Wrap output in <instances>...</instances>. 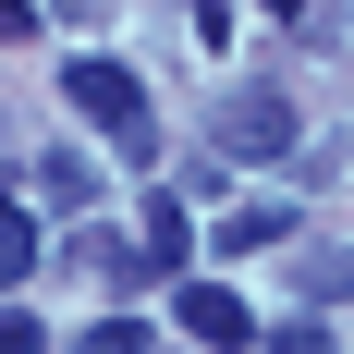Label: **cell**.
<instances>
[{
	"instance_id": "cell-3",
	"label": "cell",
	"mask_w": 354,
	"mask_h": 354,
	"mask_svg": "<svg viewBox=\"0 0 354 354\" xmlns=\"http://www.w3.org/2000/svg\"><path fill=\"white\" fill-rule=\"evenodd\" d=\"M171 318L196 330V342H257V318H245V293H220V281H183V293H171Z\"/></svg>"
},
{
	"instance_id": "cell-4",
	"label": "cell",
	"mask_w": 354,
	"mask_h": 354,
	"mask_svg": "<svg viewBox=\"0 0 354 354\" xmlns=\"http://www.w3.org/2000/svg\"><path fill=\"white\" fill-rule=\"evenodd\" d=\"M269 245H293V208H281V196H257V208L220 220V257H269Z\"/></svg>"
},
{
	"instance_id": "cell-6",
	"label": "cell",
	"mask_w": 354,
	"mask_h": 354,
	"mask_svg": "<svg viewBox=\"0 0 354 354\" xmlns=\"http://www.w3.org/2000/svg\"><path fill=\"white\" fill-rule=\"evenodd\" d=\"M293 281L318 293V306H342V293H354V245H306V257H293Z\"/></svg>"
},
{
	"instance_id": "cell-2",
	"label": "cell",
	"mask_w": 354,
	"mask_h": 354,
	"mask_svg": "<svg viewBox=\"0 0 354 354\" xmlns=\"http://www.w3.org/2000/svg\"><path fill=\"white\" fill-rule=\"evenodd\" d=\"M293 147V98L281 86H232L220 98V159H281Z\"/></svg>"
},
{
	"instance_id": "cell-11",
	"label": "cell",
	"mask_w": 354,
	"mask_h": 354,
	"mask_svg": "<svg viewBox=\"0 0 354 354\" xmlns=\"http://www.w3.org/2000/svg\"><path fill=\"white\" fill-rule=\"evenodd\" d=\"M0 37H25V0H0Z\"/></svg>"
},
{
	"instance_id": "cell-12",
	"label": "cell",
	"mask_w": 354,
	"mask_h": 354,
	"mask_svg": "<svg viewBox=\"0 0 354 354\" xmlns=\"http://www.w3.org/2000/svg\"><path fill=\"white\" fill-rule=\"evenodd\" d=\"M257 12H306V0H257Z\"/></svg>"
},
{
	"instance_id": "cell-8",
	"label": "cell",
	"mask_w": 354,
	"mask_h": 354,
	"mask_svg": "<svg viewBox=\"0 0 354 354\" xmlns=\"http://www.w3.org/2000/svg\"><path fill=\"white\" fill-rule=\"evenodd\" d=\"M73 354H147V318H98V330H73Z\"/></svg>"
},
{
	"instance_id": "cell-10",
	"label": "cell",
	"mask_w": 354,
	"mask_h": 354,
	"mask_svg": "<svg viewBox=\"0 0 354 354\" xmlns=\"http://www.w3.org/2000/svg\"><path fill=\"white\" fill-rule=\"evenodd\" d=\"M281 354H342V342H330L318 318H293V330H281Z\"/></svg>"
},
{
	"instance_id": "cell-1",
	"label": "cell",
	"mask_w": 354,
	"mask_h": 354,
	"mask_svg": "<svg viewBox=\"0 0 354 354\" xmlns=\"http://www.w3.org/2000/svg\"><path fill=\"white\" fill-rule=\"evenodd\" d=\"M62 98H73V122H98L122 159H147V147H159V110H147V86H135L122 62H98V49H73V62H62Z\"/></svg>"
},
{
	"instance_id": "cell-7",
	"label": "cell",
	"mask_w": 354,
	"mask_h": 354,
	"mask_svg": "<svg viewBox=\"0 0 354 354\" xmlns=\"http://www.w3.org/2000/svg\"><path fill=\"white\" fill-rule=\"evenodd\" d=\"M25 269H37V220H25V208H0V293L25 281Z\"/></svg>"
},
{
	"instance_id": "cell-5",
	"label": "cell",
	"mask_w": 354,
	"mask_h": 354,
	"mask_svg": "<svg viewBox=\"0 0 354 354\" xmlns=\"http://www.w3.org/2000/svg\"><path fill=\"white\" fill-rule=\"evenodd\" d=\"M37 196H49V208H98V159H73V147H49V159H37Z\"/></svg>"
},
{
	"instance_id": "cell-9",
	"label": "cell",
	"mask_w": 354,
	"mask_h": 354,
	"mask_svg": "<svg viewBox=\"0 0 354 354\" xmlns=\"http://www.w3.org/2000/svg\"><path fill=\"white\" fill-rule=\"evenodd\" d=\"M0 354H49V330H37V318H12V306H0Z\"/></svg>"
}]
</instances>
